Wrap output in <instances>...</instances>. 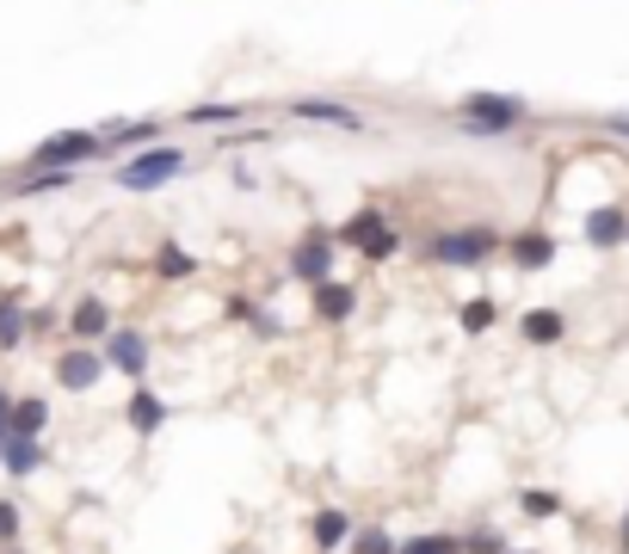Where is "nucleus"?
<instances>
[{
    "label": "nucleus",
    "instance_id": "nucleus-1",
    "mask_svg": "<svg viewBox=\"0 0 629 554\" xmlns=\"http://www.w3.org/2000/svg\"><path fill=\"white\" fill-rule=\"evenodd\" d=\"M524 118H531V106L512 99V92H469L463 106H456V130L475 136V142H488V136H512Z\"/></svg>",
    "mask_w": 629,
    "mask_h": 554
},
{
    "label": "nucleus",
    "instance_id": "nucleus-2",
    "mask_svg": "<svg viewBox=\"0 0 629 554\" xmlns=\"http://www.w3.org/2000/svg\"><path fill=\"white\" fill-rule=\"evenodd\" d=\"M179 172H186V155H179V148H142V155H130L118 167V185L124 191H161Z\"/></svg>",
    "mask_w": 629,
    "mask_h": 554
},
{
    "label": "nucleus",
    "instance_id": "nucleus-3",
    "mask_svg": "<svg viewBox=\"0 0 629 554\" xmlns=\"http://www.w3.org/2000/svg\"><path fill=\"white\" fill-rule=\"evenodd\" d=\"M494 247H500L494 228H451V235H432L426 240V259L432 265H482Z\"/></svg>",
    "mask_w": 629,
    "mask_h": 554
},
{
    "label": "nucleus",
    "instance_id": "nucleus-4",
    "mask_svg": "<svg viewBox=\"0 0 629 554\" xmlns=\"http://www.w3.org/2000/svg\"><path fill=\"white\" fill-rule=\"evenodd\" d=\"M99 155H106V136L62 130V136H50V142L31 148V167H81V160H99Z\"/></svg>",
    "mask_w": 629,
    "mask_h": 554
},
{
    "label": "nucleus",
    "instance_id": "nucleus-5",
    "mask_svg": "<svg viewBox=\"0 0 629 554\" xmlns=\"http://www.w3.org/2000/svg\"><path fill=\"white\" fill-rule=\"evenodd\" d=\"M334 247H340V235H322V228L303 235L291 247V277H296V284H308V290L327 284V277H334Z\"/></svg>",
    "mask_w": 629,
    "mask_h": 554
},
{
    "label": "nucleus",
    "instance_id": "nucleus-6",
    "mask_svg": "<svg viewBox=\"0 0 629 554\" xmlns=\"http://www.w3.org/2000/svg\"><path fill=\"white\" fill-rule=\"evenodd\" d=\"M291 118L327 123V130H346V136H364V111H352L346 99H291Z\"/></svg>",
    "mask_w": 629,
    "mask_h": 554
},
{
    "label": "nucleus",
    "instance_id": "nucleus-7",
    "mask_svg": "<svg viewBox=\"0 0 629 554\" xmlns=\"http://www.w3.org/2000/svg\"><path fill=\"white\" fill-rule=\"evenodd\" d=\"M106 364H111V357H99V352H87V345H75V352L56 357V383L81 395V388H94L99 376H106Z\"/></svg>",
    "mask_w": 629,
    "mask_h": 554
},
{
    "label": "nucleus",
    "instance_id": "nucleus-8",
    "mask_svg": "<svg viewBox=\"0 0 629 554\" xmlns=\"http://www.w3.org/2000/svg\"><path fill=\"white\" fill-rule=\"evenodd\" d=\"M124 419H130V432L155 437V432L167 425V400L155 395V388H142V383H136V395H130V407H124Z\"/></svg>",
    "mask_w": 629,
    "mask_h": 554
},
{
    "label": "nucleus",
    "instance_id": "nucleus-9",
    "mask_svg": "<svg viewBox=\"0 0 629 554\" xmlns=\"http://www.w3.org/2000/svg\"><path fill=\"white\" fill-rule=\"evenodd\" d=\"M106 357L124 369V376H136V383H142V369H148V339H142V333H106Z\"/></svg>",
    "mask_w": 629,
    "mask_h": 554
},
{
    "label": "nucleus",
    "instance_id": "nucleus-10",
    "mask_svg": "<svg viewBox=\"0 0 629 554\" xmlns=\"http://www.w3.org/2000/svg\"><path fill=\"white\" fill-rule=\"evenodd\" d=\"M68 333H75V339H106L111 333V308L99 303V296H81V303H75V315H68Z\"/></svg>",
    "mask_w": 629,
    "mask_h": 554
},
{
    "label": "nucleus",
    "instance_id": "nucleus-11",
    "mask_svg": "<svg viewBox=\"0 0 629 554\" xmlns=\"http://www.w3.org/2000/svg\"><path fill=\"white\" fill-rule=\"evenodd\" d=\"M352 308H358V290H352V284H340V277L315 284V315H322V320H346Z\"/></svg>",
    "mask_w": 629,
    "mask_h": 554
},
{
    "label": "nucleus",
    "instance_id": "nucleus-12",
    "mask_svg": "<svg viewBox=\"0 0 629 554\" xmlns=\"http://www.w3.org/2000/svg\"><path fill=\"white\" fill-rule=\"evenodd\" d=\"M587 240H592V247H617V240H629V216L617 210V204L592 210V216H587Z\"/></svg>",
    "mask_w": 629,
    "mask_h": 554
},
{
    "label": "nucleus",
    "instance_id": "nucleus-13",
    "mask_svg": "<svg viewBox=\"0 0 629 554\" xmlns=\"http://www.w3.org/2000/svg\"><path fill=\"white\" fill-rule=\"evenodd\" d=\"M519 333H524V339H531V345H556V339H562V333H568V320L556 315V308H531V315L519 320Z\"/></svg>",
    "mask_w": 629,
    "mask_h": 554
},
{
    "label": "nucleus",
    "instance_id": "nucleus-14",
    "mask_svg": "<svg viewBox=\"0 0 629 554\" xmlns=\"http://www.w3.org/2000/svg\"><path fill=\"white\" fill-rule=\"evenodd\" d=\"M106 136V148H148L155 136H161V118H142V123H111V130H99Z\"/></svg>",
    "mask_w": 629,
    "mask_h": 554
},
{
    "label": "nucleus",
    "instance_id": "nucleus-15",
    "mask_svg": "<svg viewBox=\"0 0 629 554\" xmlns=\"http://www.w3.org/2000/svg\"><path fill=\"white\" fill-rule=\"evenodd\" d=\"M43 425H50V407L38 395L13 400V437H43Z\"/></svg>",
    "mask_w": 629,
    "mask_h": 554
},
{
    "label": "nucleus",
    "instance_id": "nucleus-16",
    "mask_svg": "<svg viewBox=\"0 0 629 554\" xmlns=\"http://www.w3.org/2000/svg\"><path fill=\"white\" fill-rule=\"evenodd\" d=\"M352 530H358V524H352L346 512H315V548H340Z\"/></svg>",
    "mask_w": 629,
    "mask_h": 554
},
{
    "label": "nucleus",
    "instance_id": "nucleus-17",
    "mask_svg": "<svg viewBox=\"0 0 629 554\" xmlns=\"http://www.w3.org/2000/svg\"><path fill=\"white\" fill-rule=\"evenodd\" d=\"M512 259H519L524 271H537V265L556 259V240H549V235H519V240H512Z\"/></svg>",
    "mask_w": 629,
    "mask_h": 554
},
{
    "label": "nucleus",
    "instance_id": "nucleus-18",
    "mask_svg": "<svg viewBox=\"0 0 629 554\" xmlns=\"http://www.w3.org/2000/svg\"><path fill=\"white\" fill-rule=\"evenodd\" d=\"M19 339H26V308L0 296V352H19Z\"/></svg>",
    "mask_w": 629,
    "mask_h": 554
},
{
    "label": "nucleus",
    "instance_id": "nucleus-19",
    "mask_svg": "<svg viewBox=\"0 0 629 554\" xmlns=\"http://www.w3.org/2000/svg\"><path fill=\"white\" fill-rule=\"evenodd\" d=\"M383 228H389V216H376V210H358L346 228H340V247H364V240H371V235H383Z\"/></svg>",
    "mask_w": 629,
    "mask_h": 554
},
{
    "label": "nucleus",
    "instance_id": "nucleus-20",
    "mask_svg": "<svg viewBox=\"0 0 629 554\" xmlns=\"http://www.w3.org/2000/svg\"><path fill=\"white\" fill-rule=\"evenodd\" d=\"M0 456H7V468H13V475H31V468L43 462V449H38V437H7V449H0Z\"/></svg>",
    "mask_w": 629,
    "mask_h": 554
},
{
    "label": "nucleus",
    "instance_id": "nucleus-21",
    "mask_svg": "<svg viewBox=\"0 0 629 554\" xmlns=\"http://www.w3.org/2000/svg\"><path fill=\"white\" fill-rule=\"evenodd\" d=\"M352 554H402V542L371 524V530H352Z\"/></svg>",
    "mask_w": 629,
    "mask_h": 554
},
{
    "label": "nucleus",
    "instance_id": "nucleus-22",
    "mask_svg": "<svg viewBox=\"0 0 629 554\" xmlns=\"http://www.w3.org/2000/svg\"><path fill=\"white\" fill-rule=\"evenodd\" d=\"M500 320V308L488 303V296H475V303H463V333H488Z\"/></svg>",
    "mask_w": 629,
    "mask_h": 554
},
{
    "label": "nucleus",
    "instance_id": "nucleus-23",
    "mask_svg": "<svg viewBox=\"0 0 629 554\" xmlns=\"http://www.w3.org/2000/svg\"><path fill=\"white\" fill-rule=\"evenodd\" d=\"M155 271H161V277H191V253H186V247H174V240H167V247L155 253Z\"/></svg>",
    "mask_w": 629,
    "mask_h": 554
},
{
    "label": "nucleus",
    "instance_id": "nucleus-24",
    "mask_svg": "<svg viewBox=\"0 0 629 554\" xmlns=\"http://www.w3.org/2000/svg\"><path fill=\"white\" fill-rule=\"evenodd\" d=\"M247 118V106H191L186 111V123H242Z\"/></svg>",
    "mask_w": 629,
    "mask_h": 554
},
{
    "label": "nucleus",
    "instance_id": "nucleus-25",
    "mask_svg": "<svg viewBox=\"0 0 629 554\" xmlns=\"http://www.w3.org/2000/svg\"><path fill=\"white\" fill-rule=\"evenodd\" d=\"M402 554H463V542L456 536H414V542H402Z\"/></svg>",
    "mask_w": 629,
    "mask_h": 554
},
{
    "label": "nucleus",
    "instance_id": "nucleus-26",
    "mask_svg": "<svg viewBox=\"0 0 629 554\" xmlns=\"http://www.w3.org/2000/svg\"><path fill=\"white\" fill-rule=\"evenodd\" d=\"M463 548H469V554H512L500 530H469V536H463Z\"/></svg>",
    "mask_w": 629,
    "mask_h": 554
},
{
    "label": "nucleus",
    "instance_id": "nucleus-27",
    "mask_svg": "<svg viewBox=\"0 0 629 554\" xmlns=\"http://www.w3.org/2000/svg\"><path fill=\"white\" fill-rule=\"evenodd\" d=\"M519 505H524V512H531V517H556V512H562V499H556V493H519Z\"/></svg>",
    "mask_w": 629,
    "mask_h": 554
},
{
    "label": "nucleus",
    "instance_id": "nucleus-28",
    "mask_svg": "<svg viewBox=\"0 0 629 554\" xmlns=\"http://www.w3.org/2000/svg\"><path fill=\"white\" fill-rule=\"evenodd\" d=\"M395 247H402V235H395V228H383V235H371V240H364V259H389V253H395Z\"/></svg>",
    "mask_w": 629,
    "mask_h": 554
},
{
    "label": "nucleus",
    "instance_id": "nucleus-29",
    "mask_svg": "<svg viewBox=\"0 0 629 554\" xmlns=\"http://www.w3.org/2000/svg\"><path fill=\"white\" fill-rule=\"evenodd\" d=\"M13 536H19V505L0 499V542H13Z\"/></svg>",
    "mask_w": 629,
    "mask_h": 554
},
{
    "label": "nucleus",
    "instance_id": "nucleus-30",
    "mask_svg": "<svg viewBox=\"0 0 629 554\" xmlns=\"http://www.w3.org/2000/svg\"><path fill=\"white\" fill-rule=\"evenodd\" d=\"M7 437H13V400H7V388H0V449H7Z\"/></svg>",
    "mask_w": 629,
    "mask_h": 554
},
{
    "label": "nucleus",
    "instance_id": "nucleus-31",
    "mask_svg": "<svg viewBox=\"0 0 629 554\" xmlns=\"http://www.w3.org/2000/svg\"><path fill=\"white\" fill-rule=\"evenodd\" d=\"M605 130H611V136H629V111H605Z\"/></svg>",
    "mask_w": 629,
    "mask_h": 554
},
{
    "label": "nucleus",
    "instance_id": "nucleus-32",
    "mask_svg": "<svg viewBox=\"0 0 629 554\" xmlns=\"http://www.w3.org/2000/svg\"><path fill=\"white\" fill-rule=\"evenodd\" d=\"M623 554H629V512H623Z\"/></svg>",
    "mask_w": 629,
    "mask_h": 554
}]
</instances>
